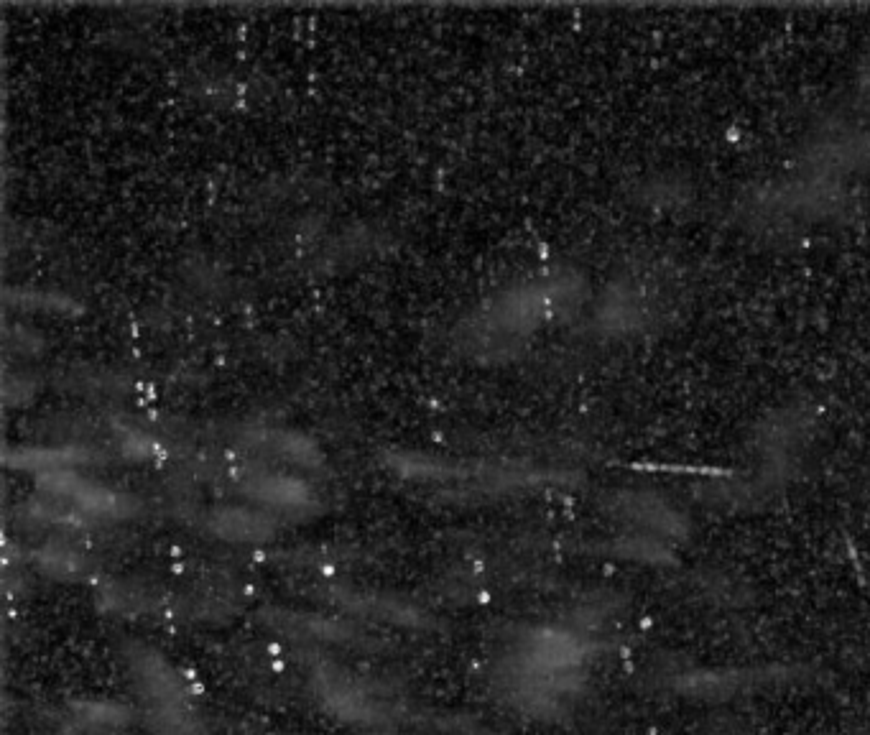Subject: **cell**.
Wrapping results in <instances>:
<instances>
[{
	"label": "cell",
	"mask_w": 870,
	"mask_h": 735,
	"mask_svg": "<svg viewBox=\"0 0 870 735\" xmlns=\"http://www.w3.org/2000/svg\"><path fill=\"white\" fill-rule=\"evenodd\" d=\"M80 718L85 723L95 725V728H108V725L126 723V710H120V707L113 705H90L82 707Z\"/></svg>",
	"instance_id": "1"
}]
</instances>
